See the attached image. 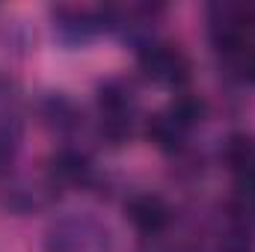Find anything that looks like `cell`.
Wrapping results in <instances>:
<instances>
[{
    "instance_id": "obj_1",
    "label": "cell",
    "mask_w": 255,
    "mask_h": 252,
    "mask_svg": "<svg viewBox=\"0 0 255 252\" xmlns=\"http://www.w3.org/2000/svg\"><path fill=\"white\" fill-rule=\"evenodd\" d=\"M139 110V95L133 80L128 77H107L98 83V133L110 145H122L133 133Z\"/></svg>"
},
{
    "instance_id": "obj_2",
    "label": "cell",
    "mask_w": 255,
    "mask_h": 252,
    "mask_svg": "<svg viewBox=\"0 0 255 252\" xmlns=\"http://www.w3.org/2000/svg\"><path fill=\"white\" fill-rule=\"evenodd\" d=\"M110 229L92 214H65L51 223L45 235V252H110Z\"/></svg>"
},
{
    "instance_id": "obj_3",
    "label": "cell",
    "mask_w": 255,
    "mask_h": 252,
    "mask_svg": "<svg viewBox=\"0 0 255 252\" xmlns=\"http://www.w3.org/2000/svg\"><path fill=\"white\" fill-rule=\"evenodd\" d=\"M104 30H113L125 45L145 51L157 42V6L133 3V6H104Z\"/></svg>"
},
{
    "instance_id": "obj_4",
    "label": "cell",
    "mask_w": 255,
    "mask_h": 252,
    "mask_svg": "<svg viewBox=\"0 0 255 252\" xmlns=\"http://www.w3.org/2000/svg\"><path fill=\"white\" fill-rule=\"evenodd\" d=\"M250 30H255L253 3H211L208 6V33L220 57L244 48Z\"/></svg>"
},
{
    "instance_id": "obj_5",
    "label": "cell",
    "mask_w": 255,
    "mask_h": 252,
    "mask_svg": "<svg viewBox=\"0 0 255 252\" xmlns=\"http://www.w3.org/2000/svg\"><path fill=\"white\" fill-rule=\"evenodd\" d=\"M139 71L157 86H181L190 77V60L169 42H154L139 51Z\"/></svg>"
},
{
    "instance_id": "obj_6",
    "label": "cell",
    "mask_w": 255,
    "mask_h": 252,
    "mask_svg": "<svg viewBox=\"0 0 255 252\" xmlns=\"http://www.w3.org/2000/svg\"><path fill=\"white\" fill-rule=\"evenodd\" d=\"M51 24L63 45H83L104 30V12L89 6H57L51 9Z\"/></svg>"
},
{
    "instance_id": "obj_7",
    "label": "cell",
    "mask_w": 255,
    "mask_h": 252,
    "mask_svg": "<svg viewBox=\"0 0 255 252\" xmlns=\"http://www.w3.org/2000/svg\"><path fill=\"white\" fill-rule=\"evenodd\" d=\"M125 217L128 223L145 235V238H157L169 229L172 223V208L157 196V193H133L125 202Z\"/></svg>"
},
{
    "instance_id": "obj_8",
    "label": "cell",
    "mask_w": 255,
    "mask_h": 252,
    "mask_svg": "<svg viewBox=\"0 0 255 252\" xmlns=\"http://www.w3.org/2000/svg\"><path fill=\"white\" fill-rule=\"evenodd\" d=\"M92 175H95L92 160L77 145H63L48 163V184L54 190L86 187V184H92Z\"/></svg>"
},
{
    "instance_id": "obj_9",
    "label": "cell",
    "mask_w": 255,
    "mask_h": 252,
    "mask_svg": "<svg viewBox=\"0 0 255 252\" xmlns=\"http://www.w3.org/2000/svg\"><path fill=\"white\" fill-rule=\"evenodd\" d=\"M190 125H184L169 107H163L160 113H154L145 125L148 139L160 148V151H169V154H181L184 145H187V136H190Z\"/></svg>"
},
{
    "instance_id": "obj_10",
    "label": "cell",
    "mask_w": 255,
    "mask_h": 252,
    "mask_svg": "<svg viewBox=\"0 0 255 252\" xmlns=\"http://www.w3.org/2000/svg\"><path fill=\"white\" fill-rule=\"evenodd\" d=\"M39 116H42V122L48 130H54V133H74V130H80L83 125V113L77 110V104L63 95V92H48L42 101H39Z\"/></svg>"
},
{
    "instance_id": "obj_11",
    "label": "cell",
    "mask_w": 255,
    "mask_h": 252,
    "mask_svg": "<svg viewBox=\"0 0 255 252\" xmlns=\"http://www.w3.org/2000/svg\"><path fill=\"white\" fill-rule=\"evenodd\" d=\"M48 199V190H42L33 181H15L3 190L0 196V205L12 214H33L36 208H42Z\"/></svg>"
},
{
    "instance_id": "obj_12",
    "label": "cell",
    "mask_w": 255,
    "mask_h": 252,
    "mask_svg": "<svg viewBox=\"0 0 255 252\" xmlns=\"http://www.w3.org/2000/svg\"><path fill=\"white\" fill-rule=\"evenodd\" d=\"M223 163L241 178L255 169V139L247 133H232L223 142Z\"/></svg>"
},
{
    "instance_id": "obj_13",
    "label": "cell",
    "mask_w": 255,
    "mask_h": 252,
    "mask_svg": "<svg viewBox=\"0 0 255 252\" xmlns=\"http://www.w3.org/2000/svg\"><path fill=\"white\" fill-rule=\"evenodd\" d=\"M21 148V119L15 116H0V175L12 166L15 154Z\"/></svg>"
},
{
    "instance_id": "obj_14",
    "label": "cell",
    "mask_w": 255,
    "mask_h": 252,
    "mask_svg": "<svg viewBox=\"0 0 255 252\" xmlns=\"http://www.w3.org/2000/svg\"><path fill=\"white\" fill-rule=\"evenodd\" d=\"M217 252H255V238L250 226H244L241 220L232 217L229 226L217 238Z\"/></svg>"
},
{
    "instance_id": "obj_15",
    "label": "cell",
    "mask_w": 255,
    "mask_h": 252,
    "mask_svg": "<svg viewBox=\"0 0 255 252\" xmlns=\"http://www.w3.org/2000/svg\"><path fill=\"white\" fill-rule=\"evenodd\" d=\"M235 220H241L244 226H255V169L250 175L238 178V193H235Z\"/></svg>"
},
{
    "instance_id": "obj_16",
    "label": "cell",
    "mask_w": 255,
    "mask_h": 252,
    "mask_svg": "<svg viewBox=\"0 0 255 252\" xmlns=\"http://www.w3.org/2000/svg\"><path fill=\"white\" fill-rule=\"evenodd\" d=\"M166 252H199V250H193V247H169Z\"/></svg>"
}]
</instances>
